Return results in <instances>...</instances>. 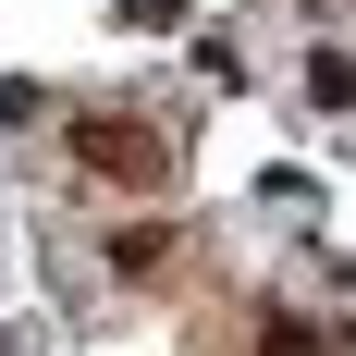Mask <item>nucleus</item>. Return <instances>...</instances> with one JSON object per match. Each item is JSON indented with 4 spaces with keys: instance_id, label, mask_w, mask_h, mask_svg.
<instances>
[{
    "instance_id": "1",
    "label": "nucleus",
    "mask_w": 356,
    "mask_h": 356,
    "mask_svg": "<svg viewBox=\"0 0 356 356\" xmlns=\"http://www.w3.org/2000/svg\"><path fill=\"white\" fill-rule=\"evenodd\" d=\"M344 99H356V62L320 49V62H307V111H344Z\"/></svg>"
}]
</instances>
